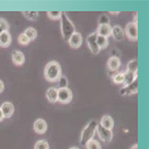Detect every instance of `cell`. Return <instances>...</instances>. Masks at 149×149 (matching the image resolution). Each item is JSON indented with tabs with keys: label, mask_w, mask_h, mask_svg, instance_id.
<instances>
[{
	"label": "cell",
	"mask_w": 149,
	"mask_h": 149,
	"mask_svg": "<svg viewBox=\"0 0 149 149\" xmlns=\"http://www.w3.org/2000/svg\"><path fill=\"white\" fill-rule=\"evenodd\" d=\"M97 131L98 134V137L101 140L104 142H111L113 139V132L112 130H107L104 127H102L100 124L97 125Z\"/></svg>",
	"instance_id": "8992f818"
},
{
	"label": "cell",
	"mask_w": 149,
	"mask_h": 149,
	"mask_svg": "<svg viewBox=\"0 0 149 149\" xmlns=\"http://www.w3.org/2000/svg\"><path fill=\"white\" fill-rule=\"evenodd\" d=\"M112 36L113 37L115 40H117V41H120V40H123L124 38V31L121 29L120 26L115 25L112 28Z\"/></svg>",
	"instance_id": "e0dca14e"
},
{
	"label": "cell",
	"mask_w": 149,
	"mask_h": 149,
	"mask_svg": "<svg viewBox=\"0 0 149 149\" xmlns=\"http://www.w3.org/2000/svg\"><path fill=\"white\" fill-rule=\"evenodd\" d=\"M86 148L87 149H101V145L97 140L91 139L90 141L87 143Z\"/></svg>",
	"instance_id": "d4e9b609"
},
{
	"label": "cell",
	"mask_w": 149,
	"mask_h": 149,
	"mask_svg": "<svg viewBox=\"0 0 149 149\" xmlns=\"http://www.w3.org/2000/svg\"><path fill=\"white\" fill-rule=\"evenodd\" d=\"M0 108H1L4 118H10L13 115V112H15V106H13V104L10 102L3 103L2 105L0 106Z\"/></svg>",
	"instance_id": "8fae6325"
},
{
	"label": "cell",
	"mask_w": 149,
	"mask_h": 149,
	"mask_svg": "<svg viewBox=\"0 0 149 149\" xmlns=\"http://www.w3.org/2000/svg\"><path fill=\"white\" fill-rule=\"evenodd\" d=\"M12 38L9 31H5L0 34V47H8L11 45Z\"/></svg>",
	"instance_id": "9a60e30c"
},
{
	"label": "cell",
	"mask_w": 149,
	"mask_h": 149,
	"mask_svg": "<svg viewBox=\"0 0 149 149\" xmlns=\"http://www.w3.org/2000/svg\"><path fill=\"white\" fill-rule=\"evenodd\" d=\"M125 33L127 38L131 41H137L139 38V31H138V24L133 22H129L126 25Z\"/></svg>",
	"instance_id": "5b68a950"
},
{
	"label": "cell",
	"mask_w": 149,
	"mask_h": 149,
	"mask_svg": "<svg viewBox=\"0 0 149 149\" xmlns=\"http://www.w3.org/2000/svg\"><path fill=\"white\" fill-rule=\"evenodd\" d=\"M110 21H109V18H108L106 15H101L99 17V20H98V23L99 25H104V24H109Z\"/></svg>",
	"instance_id": "4dcf8cb0"
},
{
	"label": "cell",
	"mask_w": 149,
	"mask_h": 149,
	"mask_svg": "<svg viewBox=\"0 0 149 149\" xmlns=\"http://www.w3.org/2000/svg\"><path fill=\"white\" fill-rule=\"evenodd\" d=\"M61 31L63 37V39L68 42L72 35L75 32V27L72 21L67 16V13L65 12H62L61 15Z\"/></svg>",
	"instance_id": "7a4b0ae2"
},
{
	"label": "cell",
	"mask_w": 149,
	"mask_h": 149,
	"mask_svg": "<svg viewBox=\"0 0 149 149\" xmlns=\"http://www.w3.org/2000/svg\"><path fill=\"white\" fill-rule=\"evenodd\" d=\"M4 120V115H3V113L1 111V108H0V121H2Z\"/></svg>",
	"instance_id": "d6a6232c"
},
{
	"label": "cell",
	"mask_w": 149,
	"mask_h": 149,
	"mask_svg": "<svg viewBox=\"0 0 149 149\" xmlns=\"http://www.w3.org/2000/svg\"><path fill=\"white\" fill-rule=\"evenodd\" d=\"M96 33L98 36H103V37L108 38V37L112 36V27L110 26V24L98 25Z\"/></svg>",
	"instance_id": "7c38bea8"
},
{
	"label": "cell",
	"mask_w": 149,
	"mask_h": 149,
	"mask_svg": "<svg viewBox=\"0 0 149 149\" xmlns=\"http://www.w3.org/2000/svg\"><path fill=\"white\" fill-rule=\"evenodd\" d=\"M23 33L29 38V39L31 40V41L34 40L37 38V35H38L37 31L34 28H31V27H30V28H28V29H26Z\"/></svg>",
	"instance_id": "603a6c76"
},
{
	"label": "cell",
	"mask_w": 149,
	"mask_h": 149,
	"mask_svg": "<svg viewBox=\"0 0 149 149\" xmlns=\"http://www.w3.org/2000/svg\"><path fill=\"white\" fill-rule=\"evenodd\" d=\"M47 13V17L53 21L59 20L61 18V15H62L61 11H48Z\"/></svg>",
	"instance_id": "cb8c5ba5"
},
{
	"label": "cell",
	"mask_w": 149,
	"mask_h": 149,
	"mask_svg": "<svg viewBox=\"0 0 149 149\" xmlns=\"http://www.w3.org/2000/svg\"><path fill=\"white\" fill-rule=\"evenodd\" d=\"M47 100L54 104L57 102V88H49L47 91Z\"/></svg>",
	"instance_id": "d6986e66"
},
{
	"label": "cell",
	"mask_w": 149,
	"mask_h": 149,
	"mask_svg": "<svg viewBox=\"0 0 149 149\" xmlns=\"http://www.w3.org/2000/svg\"><path fill=\"white\" fill-rule=\"evenodd\" d=\"M34 149H49V145L47 140H39L35 144Z\"/></svg>",
	"instance_id": "484cf974"
},
{
	"label": "cell",
	"mask_w": 149,
	"mask_h": 149,
	"mask_svg": "<svg viewBox=\"0 0 149 149\" xmlns=\"http://www.w3.org/2000/svg\"><path fill=\"white\" fill-rule=\"evenodd\" d=\"M123 72H119L113 76V80L115 84H123Z\"/></svg>",
	"instance_id": "4316f807"
},
{
	"label": "cell",
	"mask_w": 149,
	"mask_h": 149,
	"mask_svg": "<svg viewBox=\"0 0 149 149\" xmlns=\"http://www.w3.org/2000/svg\"><path fill=\"white\" fill-rule=\"evenodd\" d=\"M123 84H124V87L131 84L133 81L138 78V72H130L129 71H126L125 72H123Z\"/></svg>",
	"instance_id": "ac0fdd59"
},
{
	"label": "cell",
	"mask_w": 149,
	"mask_h": 149,
	"mask_svg": "<svg viewBox=\"0 0 149 149\" xmlns=\"http://www.w3.org/2000/svg\"><path fill=\"white\" fill-rule=\"evenodd\" d=\"M127 71L130 72H138V60L137 59H134L131 60L128 63L127 65Z\"/></svg>",
	"instance_id": "7402d4cb"
},
{
	"label": "cell",
	"mask_w": 149,
	"mask_h": 149,
	"mask_svg": "<svg viewBox=\"0 0 149 149\" xmlns=\"http://www.w3.org/2000/svg\"><path fill=\"white\" fill-rule=\"evenodd\" d=\"M68 43L72 48H74V49L79 48L81 46V44H82V37H81V34L79 32L75 31L70 38Z\"/></svg>",
	"instance_id": "9c48e42d"
},
{
	"label": "cell",
	"mask_w": 149,
	"mask_h": 149,
	"mask_svg": "<svg viewBox=\"0 0 149 149\" xmlns=\"http://www.w3.org/2000/svg\"><path fill=\"white\" fill-rule=\"evenodd\" d=\"M138 85H139V81L138 78L135 79L133 82L126 87H123L120 89V94L121 95H133L135 93L138 92Z\"/></svg>",
	"instance_id": "30bf717a"
},
{
	"label": "cell",
	"mask_w": 149,
	"mask_h": 149,
	"mask_svg": "<svg viewBox=\"0 0 149 149\" xmlns=\"http://www.w3.org/2000/svg\"><path fill=\"white\" fill-rule=\"evenodd\" d=\"M12 59L13 63L17 66H21L25 62V56L21 51L15 50L12 53Z\"/></svg>",
	"instance_id": "4fadbf2b"
},
{
	"label": "cell",
	"mask_w": 149,
	"mask_h": 149,
	"mask_svg": "<svg viewBox=\"0 0 149 149\" xmlns=\"http://www.w3.org/2000/svg\"><path fill=\"white\" fill-rule=\"evenodd\" d=\"M97 33L94 32L90 35L88 36L87 38V43H88V46L89 47V49L91 50V52L93 54H98L100 52V48L99 47L97 46Z\"/></svg>",
	"instance_id": "52a82bcc"
},
{
	"label": "cell",
	"mask_w": 149,
	"mask_h": 149,
	"mask_svg": "<svg viewBox=\"0 0 149 149\" xmlns=\"http://www.w3.org/2000/svg\"><path fill=\"white\" fill-rule=\"evenodd\" d=\"M18 42L22 45V46H26V45H28L30 42H31V40L29 39V38L27 37L24 33H22L19 35V38H18Z\"/></svg>",
	"instance_id": "83f0119b"
},
{
	"label": "cell",
	"mask_w": 149,
	"mask_h": 149,
	"mask_svg": "<svg viewBox=\"0 0 149 149\" xmlns=\"http://www.w3.org/2000/svg\"><path fill=\"white\" fill-rule=\"evenodd\" d=\"M97 46L99 47L100 50L101 49H104L108 47V38H105V37H103V36H97Z\"/></svg>",
	"instance_id": "ffe728a7"
},
{
	"label": "cell",
	"mask_w": 149,
	"mask_h": 149,
	"mask_svg": "<svg viewBox=\"0 0 149 149\" xmlns=\"http://www.w3.org/2000/svg\"><path fill=\"white\" fill-rule=\"evenodd\" d=\"M45 78L49 82H56L62 76V68L58 62L50 61L47 63L44 70Z\"/></svg>",
	"instance_id": "6da1fadb"
},
{
	"label": "cell",
	"mask_w": 149,
	"mask_h": 149,
	"mask_svg": "<svg viewBox=\"0 0 149 149\" xmlns=\"http://www.w3.org/2000/svg\"><path fill=\"white\" fill-rule=\"evenodd\" d=\"M70 149H79L78 147H71Z\"/></svg>",
	"instance_id": "8d00e7d4"
},
{
	"label": "cell",
	"mask_w": 149,
	"mask_h": 149,
	"mask_svg": "<svg viewBox=\"0 0 149 149\" xmlns=\"http://www.w3.org/2000/svg\"><path fill=\"white\" fill-rule=\"evenodd\" d=\"M3 32H4V31H2V29H1V28H0V34H2Z\"/></svg>",
	"instance_id": "d590c367"
},
{
	"label": "cell",
	"mask_w": 149,
	"mask_h": 149,
	"mask_svg": "<svg viewBox=\"0 0 149 149\" xmlns=\"http://www.w3.org/2000/svg\"><path fill=\"white\" fill-rule=\"evenodd\" d=\"M97 120H91L90 123L85 127V129L81 132V136H80V145L81 146H86L88 141L93 139V137L95 133L97 131Z\"/></svg>",
	"instance_id": "3957f363"
},
{
	"label": "cell",
	"mask_w": 149,
	"mask_h": 149,
	"mask_svg": "<svg viewBox=\"0 0 149 149\" xmlns=\"http://www.w3.org/2000/svg\"><path fill=\"white\" fill-rule=\"evenodd\" d=\"M22 13L25 18L30 21H37L38 18V12L37 11H26L22 12Z\"/></svg>",
	"instance_id": "44dd1931"
},
{
	"label": "cell",
	"mask_w": 149,
	"mask_h": 149,
	"mask_svg": "<svg viewBox=\"0 0 149 149\" xmlns=\"http://www.w3.org/2000/svg\"><path fill=\"white\" fill-rule=\"evenodd\" d=\"M112 15H119V12H110Z\"/></svg>",
	"instance_id": "e575fe53"
},
{
	"label": "cell",
	"mask_w": 149,
	"mask_h": 149,
	"mask_svg": "<svg viewBox=\"0 0 149 149\" xmlns=\"http://www.w3.org/2000/svg\"><path fill=\"white\" fill-rule=\"evenodd\" d=\"M72 99V92L69 88L57 89V101L61 104H66L71 103Z\"/></svg>",
	"instance_id": "277c9868"
},
{
	"label": "cell",
	"mask_w": 149,
	"mask_h": 149,
	"mask_svg": "<svg viewBox=\"0 0 149 149\" xmlns=\"http://www.w3.org/2000/svg\"><path fill=\"white\" fill-rule=\"evenodd\" d=\"M58 84H59L60 88H68V79L64 76H61V78L58 79Z\"/></svg>",
	"instance_id": "f1b7e54d"
},
{
	"label": "cell",
	"mask_w": 149,
	"mask_h": 149,
	"mask_svg": "<svg viewBox=\"0 0 149 149\" xmlns=\"http://www.w3.org/2000/svg\"><path fill=\"white\" fill-rule=\"evenodd\" d=\"M130 149H139V146H138V144H135L134 146H132L130 147Z\"/></svg>",
	"instance_id": "836d02e7"
},
{
	"label": "cell",
	"mask_w": 149,
	"mask_h": 149,
	"mask_svg": "<svg viewBox=\"0 0 149 149\" xmlns=\"http://www.w3.org/2000/svg\"><path fill=\"white\" fill-rule=\"evenodd\" d=\"M5 89V85H4V82L0 79V94H1Z\"/></svg>",
	"instance_id": "1f68e13d"
},
{
	"label": "cell",
	"mask_w": 149,
	"mask_h": 149,
	"mask_svg": "<svg viewBox=\"0 0 149 149\" xmlns=\"http://www.w3.org/2000/svg\"><path fill=\"white\" fill-rule=\"evenodd\" d=\"M107 67H108V69L112 72L117 71L120 67V61L119 57H117V56L110 57L107 61Z\"/></svg>",
	"instance_id": "5bb4252c"
},
{
	"label": "cell",
	"mask_w": 149,
	"mask_h": 149,
	"mask_svg": "<svg viewBox=\"0 0 149 149\" xmlns=\"http://www.w3.org/2000/svg\"><path fill=\"white\" fill-rule=\"evenodd\" d=\"M100 125L107 130H112L114 126L113 119L110 115H104L100 120Z\"/></svg>",
	"instance_id": "2e32d148"
},
{
	"label": "cell",
	"mask_w": 149,
	"mask_h": 149,
	"mask_svg": "<svg viewBox=\"0 0 149 149\" xmlns=\"http://www.w3.org/2000/svg\"><path fill=\"white\" fill-rule=\"evenodd\" d=\"M33 129L35 132L38 134H44L47 130V123L43 119H38L37 120H35L33 124Z\"/></svg>",
	"instance_id": "ba28073f"
},
{
	"label": "cell",
	"mask_w": 149,
	"mask_h": 149,
	"mask_svg": "<svg viewBox=\"0 0 149 149\" xmlns=\"http://www.w3.org/2000/svg\"><path fill=\"white\" fill-rule=\"evenodd\" d=\"M0 28L2 29V31H8L9 30V24L6 22V20H5L4 18H0Z\"/></svg>",
	"instance_id": "f546056e"
}]
</instances>
